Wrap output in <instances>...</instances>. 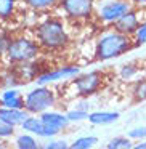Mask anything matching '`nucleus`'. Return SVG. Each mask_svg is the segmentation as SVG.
Returning a JSON list of instances; mask_svg holds the SVG:
<instances>
[{
  "mask_svg": "<svg viewBox=\"0 0 146 149\" xmlns=\"http://www.w3.org/2000/svg\"><path fill=\"white\" fill-rule=\"evenodd\" d=\"M133 37L124 36L117 31H108L98 39L95 47V58L98 61H109V59L119 58L125 53L132 52L135 48Z\"/></svg>",
  "mask_w": 146,
  "mask_h": 149,
  "instance_id": "1",
  "label": "nucleus"
},
{
  "mask_svg": "<svg viewBox=\"0 0 146 149\" xmlns=\"http://www.w3.org/2000/svg\"><path fill=\"white\" fill-rule=\"evenodd\" d=\"M36 37L39 45L48 50H58L68 45L69 36L59 19H47L36 27Z\"/></svg>",
  "mask_w": 146,
  "mask_h": 149,
  "instance_id": "2",
  "label": "nucleus"
},
{
  "mask_svg": "<svg viewBox=\"0 0 146 149\" xmlns=\"http://www.w3.org/2000/svg\"><path fill=\"white\" fill-rule=\"evenodd\" d=\"M40 52V45L32 39L27 37H20V39L10 40L7 48V56L11 63L20 64V63H27L34 59Z\"/></svg>",
  "mask_w": 146,
  "mask_h": 149,
  "instance_id": "3",
  "label": "nucleus"
},
{
  "mask_svg": "<svg viewBox=\"0 0 146 149\" xmlns=\"http://www.w3.org/2000/svg\"><path fill=\"white\" fill-rule=\"evenodd\" d=\"M53 104H55V93L45 85L34 88L24 96V109L31 114H42Z\"/></svg>",
  "mask_w": 146,
  "mask_h": 149,
  "instance_id": "4",
  "label": "nucleus"
},
{
  "mask_svg": "<svg viewBox=\"0 0 146 149\" xmlns=\"http://www.w3.org/2000/svg\"><path fill=\"white\" fill-rule=\"evenodd\" d=\"M132 7L133 5L130 0H103L100 8H98V11H96V15L103 23L114 24Z\"/></svg>",
  "mask_w": 146,
  "mask_h": 149,
  "instance_id": "5",
  "label": "nucleus"
},
{
  "mask_svg": "<svg viewBox=\"0 0 146 149\" xmlns=\"http://www.w3.org/2000/svg\"><path fill=\"white\" fill-rule=\"evenodd\" d=\"M101 84H103V72H100V71L82 74V75H79V77H75L74 80H72L74 90L77 91V95H82V96L93 95L95 91L100 90Z\"/></svg>",
  "mask_w": 146,
  "mask_h": 149,
  "instance_id": "6",
  "label": "nucleus"
},
{
  "mask_svg": "<svg viewBox=\"0 0 146 149\" xmlns=\"http://www.w3.org/2000/svg\"><path fill=\"white\" fill-rule=\"evenodd\" d=\"M59 5L69 18L85 19V18H90L93 13L95 0H61Z\"/></svg>",
  "mask_w": 146,
  "mask_h": 149,
  "instance_id": "7",
  "label": "nucleus"
},
{
  "mask_svg": "<svg viewBox=\"0 0 146 149\" xmlns=\"http://www.w3.org/2000/svg\"><path fill=\"white\" fill-rule=\"evenodd\" d=\"M141 16H140V11L136 7H132L122 18L116 21L112 24V29L117 31V32L124 34V36H129V37H133L135 32L138 31V27L141 26Z\"/></svg>",
  "mask_w": 146,
  "mask_h": 149,
  "instance_id": "8",
  "label": "nucleus"
},
{
  "mask_svg": "<svg viewBox=\"0 0 146 149\" xmlns=\"http://www.w3.org/2000/svg\"><path fill=\"white\" fill-rule=\"evenodd\" d=\"M80 72V69L77 66H63V68L53 69V71L43 72L37 77V84L39 85H47L52 84V82L61 80V79H69V77H75V75Z\"/></svg>",
  "mask_w": 146,
  "mask_h": 149,
  "instance_id": "9",
  "label": "nucleus"
},
{
  "mask_svg": "<svg viewBox=\"0 0 146 149\" xmlns=\"http://www.w3.org/2000/svg\"><path fill=\"white\" fill-rule=\"evenodd\" d=\"M0 119L10 125H23V122L27 119L26 109H11V107H0Z\"/></svg>",
  "mask_w": 146,
  "mask_h": 149,
  "instance_id": "10",
  "label": "nucleus"
},
{
  "mask_svg": "<svg viewBox=\"0 0 146 149\" xmlns=\"http://www.w3.org/2000/svg\"><path fill=\"white\" fill-rule=\"evenodd\" d=\"M0 103L3 107H11V109H24V96L16 90V88H8L2 93Z\"/></svg>",
  "mask_w": 146,
  "mask_h": 149,
  "instance_id": "11",
  "label": "nucleus"
},
{
  "mask_svg": "<svg viewBox=\"0 0 146 149\" xmlns=\"http://www.w3.org/2000/svg\"><path fill=\"white\" fill-rule=\"evenodd\" d=\"M40 119L45 125H50V127H55L58 130H63L68 127L69 123V119L68 116L64 114H59V112H50V111H45V112L40 114Z\"/></svg>",
  "mask_w": 146,
  "mask_h": 149,
  "instance_id": "12",
  "label": "nucleus"
},
{
  "mask_svg": "<svg viewBox=\"0 0 146 149\" xmlns=\"http://www.w3.org/2000/svg\"><path fill=\"white\" fill-rule=\"evenodd\" d=\"M120 117L119 112H109V111H96L88 114V122L93 125H109L114 123Z\"/></svg>",
  "mask_w": 146,
  "mask_h": 149,
  "instance_id": "13",
  "label": "nucleus"
},
{
  "mask_svg": "<svg viewBox=\"0 0 146 149\" xmlns=\"http://www.w3.org/2000/svg\"><path fill=\"white\" fill-rule=\"evenodd\" d=\"M23 130L32 133V135H37V136H42L43 138V130H45V123L42 122V119H37V117H27L26 120L23 122Z\"/></svg>",
  "mask_w": 146,
  "mask_h": 149,
  "instance_id": "14",
  "label": "nucleus"
},
{
  "mask_svg": "<svg viewBox=\"0 0 146 149\" xmlns=\"http://www.w3.org/2000/svg\"><path fill=\"white\" fill-rule=\"evenodd\" d=\"M96 143H98L96 136H82V138L75 139L72 144H69L68 149H92Z\"/></svg>",
  "mask_w": 146,
  "mask_h": 149,
  "instance_id": "15",
  "label": "nucleus"
},
{
  "mask_svg": "<svg viewBox=\"0 0 146 149\" xmlns=\"http://www.w3.org/2000/svg\"><path fill=\"white\" fill-rule=\"evenodd\" d=\"M132 146V139L129 136H116L106 144V149H130Z\"/></svg>",
  "mask_w": 146,
  "mask_h": 149,
  "instance_id": "16",
  "label": "nucleus"
},
{
  "mask_svg": "<svg viewBox=\"0 0 146 149\" xmlns=\"http://www.w3.org/2000/svg\"><path fill=\"white\" fill-rule=\"evenodd\" d=\"M24 2L32 10H48V8L55 7L59 0H24Z\"/></svg>",
  "mask_w": 146,
  "mask_h": 149,
  "instance_id": "17",
  "label": "nucleus"
},
{
  "mask_svg": "<svg viewBox=\"0 0 146 149\" xmlns=\"http://www.w3.org/2000/svg\"><path fill=\"white\" fill-rule=\"evenodd\" d=\"M16 0H0V19H7L15 13Z\"/></svg>",
  "mask_w": 146,
  "mask_h": 149,
  "instance_id": "18",
  "label": "nucleus"
},
{
  "mask_svg": "<svg viewBox=\"0 0 146 149\" xmlns=\"http://www.w3.org/2000/svg\"><path fill=\"white\" fill-rule=\"evenodd\" d=\"M16 146H18V149H36L39 144H37V141H36L34 136H31V135H20L16 138Z\"/></svg>",
  "mask_w": 146,
  "mask_h": 149,
  "instance_id": "19",
  "label": "nucleus"
},
{
  "mask_svg": "<svg viewBox=\"0 0 146 149\" xmlns=\"http://www.w3.org/2000/svg\"><path fill=\"white\" fill-rule=\"evenodd\" d=\"M133 100L135 101H146V79H140L133 85Z\"/></svg>",
  "mask_w": 146,
  "mask_h": 149,
  "instance_id": "20",
  "label": "nucleus"
},
{
  "mask_svg": "<svg viewBox=\"0 0 146 149\" xmlns=\"http://www.w3.org/2000/svg\"><path fill=\"white\" fill-rule=\"evenodd\" d=\"M138 74V66L133 64V63H129V64H124L119 71V77L122 80H130L132 77Z\"/></svg>",
  "mask_w": 146,
  "mask_h": 149,
  "instance_id": "21",
  "label": "nucleus"
},
{
  "mask_svg": "<svg viewBox=\"0 0 146 149\" xmlns=\"http://www.w3.org/2000/svg\"><path fill=\"white\" fill-rule=\"evenodd\" d=\"M133 42H135L136 47L146 43V21H143L141 26L138 27V31L135 32V36H133Z\"/></svg>",
  "mask_w": 146,
  "mask_h": 149,
  "instance_id": "22",
  "label": "nucleus"
},
{
  "mask_svg": "<svg viewBox=\"0 0 146 149\" xmlns=\"http://www.w3.org/2000/svg\"><path fill=\"white\" fill-rule=\"evenodd\" d=\"M68 119L69 122H80V120L88 119V111H82V109H74V111H69L68 114Z\"/></svg>",
  "mask_w": 146,
  "mask_h": 149,
  "instance_id": "23",
  "label": "nucleus"
},
{
  "mask_svg": "<svg viewBox=\"0 0 146 149\" xmlns=\"http://www.w3.org/2000/svg\"><path fill=\"white\" fill-rule=\"evenodd\" d=\"M129 138L130 139H145L146 138V125L136 127V128L129 132Z\"/></svg>",
  "mask_w": 146,
  "mask_h": 149,
  "instance_id": "24",
  "label": "nucleus"
},
{
  "mask_svg": "<svg viewBox=\"0 0 146 149\" xmlns=\"http://www.w3.org/2000/svg\"><path fill=\"white\" fill-rule=\"evenodd\" d=\"M15 127L10 125V123L3 122V120L0 119V138H7V136H11L15 132Z\"/></svg>",
  "mask_w": 146,
  "mask_h": 149,
  "instance_id": "25",
  "label": "nucleus"
},
{
  "mask_svg": "<svg viewBox=\"0 0 146 149\" xmlns=\"http://www.w3.org/2000/svg\"><path fill=\"white\" fill-rule=\"evenodd\" d=\"M68 148H69V144L64 139H58V141H50L43 149H68Z\"/></svg>",
  "mask_w": 146,
  "mask_h": 149,
  "instance_id": "26",
  "label": "nucleus"
},
{
  "mask_svg": "<svg viewBox=\"0 0 146 149\" xmlns=\"http://www.w3.org/2000/svg\"><path fill=\"white\" fill-rule=\"evenodd\" d=\"M8 43H10V40H8L7 37H5V36H0V55H2V53H7Z\"/></svg>",
  "mask_w": 146,
  "mask_h": 149,
  "instance_id": "27",
  "label": "nucleus"
},
{
  "mask_svg": "<svg viewBox=\"0 0 146 149\" xmlns=\"http://www.w3.org/2000/svg\"><path fill=\"white\" fill-rule=\"evenodd\" d=\"M133 7H146V0H130Z\"/></svg>",
  "mask_w": 146,
  "mask_h": 149,
  "instance_id": "28",
  "label": "nucleus"
},
{
  "mask_svg": "<svg viewBox=\"0 0 146 149\" xmlns=\"http://www.w3.org/2000/svg\"><path fill=\"white\" fill-rule=\"evenodd\" d=\"M130 149H146V141H140L138 144H133Z\"/></svg>",
  "mask_w": 146,
  "mask_h": 149,
  "instance_id": "29",
  "label": "nucleus"
},
{
  "mask_svg": "<svg viewBox=\"0 0 146 149\" xmlns=\"http://www.w3.org/2000/svg\"><path fill=\"white\" fill-rule=\"evenodd\" d=\"M36 149H43V148H40V146H37V148Z\"/></svg>",
  "mask_w": 146,
  "mask_h": 149,
  "instance_id": "30",
  "label": "nucleus"
},
{
  "mask_svg": "<svg viewBox=\"0 0 146 149\" xmlns=\"http://www.w3.org/2000/svg\"><path fill=\"white\" fill-rule=\"evenodd\" d=\"M0 149H7V148H3V146H0Z\"/></svg>",
  "mask_w": 146,
  "mask_h": 149,
  "instance_id": "31",
  "label": "nucleus"
},
{
  "mask_svg": "<svg viewBox=\"0 0 146 149\" xmlns=\"http://www.w3.org/2000/svg\"><path fill=\"white\" fill-rule=\"evenodd\" d=\"M0 146H2V144H0Z\"/></svg>",
  "mask_w": 146,
  "mask_h": 149,
  "instance_id": "32",
  "label": "nucleus"
},
{
  "mask_svg": "<svg viewBox=\"0 0 146 149\" xmlns=\"http://www.w3.org/2000/svg\"><path fill=\"white\" fill-rule=\"evenodd\" d=\"M100 149H101V148H100Z\"/></svg>",
  "mask_w": 146,
  "mask_h": 149,
  "instance_id": "33",
  "label": "nucleus"
}]
</instances>
